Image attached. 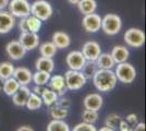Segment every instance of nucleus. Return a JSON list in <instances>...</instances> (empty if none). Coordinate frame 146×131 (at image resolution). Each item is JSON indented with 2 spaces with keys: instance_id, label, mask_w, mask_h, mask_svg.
Masks as SVG:
<instances>
[{
  "instance_id": "obj_2",
  "label": "nucleus",
  "mask_w": 146,
  "mask_h": 131,
  "mask_svg": "<svg viewBox=\"0 0 146 131\" xmlns=\"http://www.w3.org/2000/svg\"><path fill=\"white\" fill-rule=\"evenodd\" d=\"M122 27V20L121 18L115 14V13H108L104 18H102V30L105 34L113 36L117 35L119 32L121 31Z\"/></svg>"
},
{
  "instance_id": "obj_18",
  "label": "nucleus",
  "mask_w": 146,
  "mask_h": 131,
  "mask_svg": "<svg viewBox=\"0 0 146 131\" xmlns=\"http://www.w3.org/2000/svg\"><path fill=\"white\" fill-rule=\"evenodd\" d=\"M31 94V90L27 85H21L20 88L12 95V102L15 106L23 107L26 104V100Z\"/></svg>"
},
{
  "instance_id": "obj_3",
  "label": "nucleus",
  "mask_w": 146,
  "mask_h": 131,
  "mask_svg": "<svg viewBox=\"0 0 146 131\" xmlns=\"http://www.w3.org/2000/svg\"><path fill=\"white\" fill-rule=\"evenodd\" d=\"M115 74L118 81H120L123 84H130L133 83L136 78V70L131 63L125 61V63H117Z\"/></svg>"
},
{
  "instance_id": "obj_12",
  "label": "nucleus",
  "mask_w": 146,
  "mask_h": 131,
  "mask_svg": "<svg viewBox=\"0 0 146 131\" xmlns=\"http://www.w3.org/2000/svg\"><path fill=\"white\" fill-rule=\"evenodd\" d=\"M82 54L83 56L85 57L86 60H90V61H96L99 55L102 54V48H100V45L95 42V41H88L83 45V48H82Z\"/></svg>"
},
{
  "instance_id": "obj_24",
  "label": "nucleus",
  "mask_w": 146,
  "mask_h": 131,
  "mask_svg": "<svg viewBox=\"0 0 146 131\" xmlns=\"http://www.w3.org/2000/svg\"><path fill=\"white\" fill-rule=\"evenodd\" d=\"M42 100H43V104H45L46 106H52L57 103V100L59 98L58 94L56 93L55 91H52L51 88L45 87L43 91V93L40 95Z\"/></svg>"
},
{
  "instance_id": "obj_44",
  "label": "nucleus",
  "mask_w": 146,
  "mask_h": 131,
  "mask_svg": "<svg viewBox=\"0 0 146 131\" xmlns=\"http://www.w3.org/2000/svg\"><path fill=\"white\" fill-rule=\"evenodd\" d=\"M69 1V3H71V5H74V6H76L78 3L80 2V0H68Z\"/></svg>"
},
{
  "instance_id": "obj_35",
  "label": "nucleus",
  "mask_w": 146,
  "mask_h": 131,
  "mask_svg": "<svg viewBox=\"0 0 146 131\" xmlns=\"http://www.w3.org/2000/svg\"><path fill=\"white\" fill-rule=\"evenodd\" d=\"M72 131H97V129L95 128V126L92 124H87V122H80L75 126L72 129Z\"/></svg>"
},
{
  "instance_id": "obj_14",
  "label": "nucleus",
  "mask_w": 146,
  "mask_h": 131,
  "mask_svg": "<svg viewBox=\"0 0 146 131\" xmlns=\"http://www.w3.org/2000/svg\"><path fill=\"white\" fill-rule=\"evenodd\" d=\"M15 18L6 10H0V34H7L15 26Z\"/></svg>"
},
{
  "instance_id": "obj_5",
  "label": "nucleus",
  "mask_w": 146,
  "mask_h": 131,
  "mask_svg": "<svg viewBox=\"0 0 146 131\" xmlns=\"http://www.w3.org/2000/svg\"><path fill=\"white\" fill-rule=\"evenodd\" d=\"M64 79H66L68 90H71V91H78L80 88H82L87 81L84 74L80 70H71V69H69L66 72Z\"/></svg>"
},
{
  "instance_id": "obj_38",
  "label": "nucleus",
  "mask_w": 146,
  "mask_h": 131,
  "mask_svg": "<svg viewBox=\"0 0 146 131\" xmlns=\"http://www.w3.org/2000/svg\"><path fill=\"white\" fill-rule=\"evenodd\" d=\"M125 121H128L130 125H136L137 122H139V118H137V115L136 114H129L128 116H127V120Z\"/></svg>"
},
{
  "instance_id": "obj_22",
  "label": "nucleus",
  "mask_w": 146,
  "mask_h": 131,
  "mask_svg": "<svg viewBox=\"0 0 146 131\" xmlns=\"http://www.w3.org/2000/svg\"><path fill=\"white\" fill-rule=\"evenodd\" d=\"M96 65L98 69H111L112 70L116 66V63L113 61L109 53H102L96 59Z\"/></svg>"
},
{
  "instance_id": "obj_33",
  "label": "nucleus",
  "mask_w": 146,
  "mask_h": 131,
  "mask_svg": "<svg viewBox=\"0 0 146 131\" xmlns=\"http://www.w3.org/2000/svg\"><path fill=\"white\" fill-rule=\"evenodd\" d=\"M121 120L122 119H121V117H120V115L112 112V114H109V115L107 116V118L105 119V126L110 128V129L116 130V129H118L119 124H120Z\"/></svg>"
},
{
  "instance_id": "obj_20",
  "label": "nucleus",
  "mask_w": 146,
  "mask_h": 131,
  "mask_svg": "<svg viewBox=\"0 0 146 131\" xmlns=\"http://www.w3.org/2000/svg\"><path fill=\"white\" fill-rule=\"evenodd\" d=\"M52 43L57 47V49H64L68 48L71 44V38L68 35L66 32L57 31L52 34V38H51Z\"/></svg>"
},
{
  "instance_id": "obj_42",
  "label": "nucleus",
  "mask_w": 146,
  "mask_h": 131,
  "mask_svg": "<svg viewBox=\"0 0 146 131\" xmlns=\"http://www.w3.org/2000/svg\"><path fill=\"white\" fill-rule=\"evenodd\" d=\"M9 3V0H0V10H5Z\"/></svg>"
},
{
  "instance_id": "obj_4",
  "label": "nucleus",
  "mask_w": 146,
  "mask_h": 131,
  "mask_svg": "<svg viewBox=\"0 0 146 131\" xmlns=\"http://www.w3.org/2000/svg\"><path fill=\"white\" fill-rule=\"evenodd\" d=\"M54 9L46 0H36L31 5V14L42 21H47L51 18Z\"/></svg>"
},
{
  "instance_id": "obj_40",
  "label": "nucleus",
  "mask_w": 146,
  "mask_h": 131,
  "mask_svg": "<svg viewBox=\"0 0 146 131\" xmlns=\"http://www.w3.org/2000/svg\"><path fill=\"white\" fill-rule=\"evenodd\" d=\"M133 131H145V124L144 122H137L136 127L133 128Z\"/></svg>"
},
{
  "instance_id": "obj_36",
  "label": "nucleus",
  "mask_w": 146,
  "mask_h": 131,
  "mask_svg": "<svg viewBox=\"0 0 146 131\" xmlns=\"http://www.w3.org/2000/svg\"><path fill=\"white\" fill-rule=\"evenodd\" d=\"M55 105H58V106L62 107V108H67V109H69L70 106H71V100H69V98L61 97V98H58V100H57V103H56Z\"/></svg>"
},
{
  "instance_id": "obj_16",
  "label": "nucleus",
  "mask_w": 146,
  "mask_h": 131,
  "mask_svg": "<svg viewBox=\"0 0 146 131\" xmlns=\"http://www.w3.org/2000/svg\"><path fill=\"white\" fill-rule=\"evenodd\" d=\"M103 97L98 93L88 94V95H86L83 100V105L85 107V109H91V110H96V112H98L103 107Z\"/></svg>"
},
{
  "instance_id": "obj_7",
  "label": "nucleus",
  "mask_w": 146,
  "mask_h": 131,
  "mask_svg": "<svg viewBox=\"0 0 146 131\" xmlns=\"http://www.w3.org/2000/svg\"><path fill=\"white\" fill-rule=\"evenodd\" d=\"M8 9L14 18L22 19L31 14V3L27 0H10Z\"/></svg>"
},
{
  "instance_id": "obj_10",
  "label": "nucleus",
  "mask_w": 146,
  "mask_h": 131,
  "mask_svg": "<svg viewBox=\"0 0 146 131\" xmlns=\"http://www.w3.org/2000/svg\"><path fill=\"white\" fill-rule=\"evenodd\" d=\"M86 59L83 56L81 50H72L68 54L66 58V63L71 70H80L83 68V66L85 65Z\"/></svg>"
},
{
  "instance_id": "obj_34",
  "label": "nucleus",
  "mask_w": 146,
  "mask_h": 131,
  "mask_svg": "<svg viewBox=\"0 0 146 131\" xmlns=\"http://www.w3.org/2000/svg\"><path fill=\"white\" fill-rule=\"evenodd\" d=\"M82 119H83L84 122L94 125L98 120V112L91 110V109H84L82 112Z\"/></svg>"
},
{
  "instance_id": "obj_27",
  "label": "nucleus",
  "mask_w": 146,
  "mask_h": 131,
  "mask_svg": "<svg viewBox=\"0 0 146 131\" xmlns=\"http://www.w3.org/2000/svg\"><path fill=\"white\" fill-rule=\"evenodd\" d=\"M25 106L27 107V109H30V110H37V109H39L40 107L43 106V100H42V97L39 95L31 92L30 96L26 100Z\"/></svg>"
},
{
  "instance_id": "obj_21",
  "label": "nucleus",
  "mask_w": 146,
  "mask_h": 131,
  "mask_svg": "<svg viewBox=\"0 0 146 131\" xmlns=\"http://www.w3.org/2000/svg\"><path fill=\"white\" fill-rule=\"evenodd\" d=\"M35 68L36 71H44L51 73L55 70V61L52 58H47V57H39L35 61Z\"/></svg>"
},
{
  "instance_id": "obj_39",
  "label": "nucleus",
  "mask_w": 146,
  "mask_h": 131,
  "mask_svg": "<svg viewBox=\"0 0 146 131\" xmlns=\"http://www.w3.org/2000/svg\"><path fill=\"white\" fill-rule=\"evenodd\" d=\"M44 88H45V87H44L43 85H35V86L33 87V93H35L40 96L42 93H43Z\"/></svg>"
},
{
  "instance_id": "obj_30",
  "label": "nucleus",
  "mask_w": 146,
  "mask_h": 131,
  "mask_svg": "<svg viewBox=\"0 0 146 131\" xmlns=\"http://www.w3.org/2000/svg\"><path fill=\"white\" fill-rule=\"evenodd\" d=\"M47 131H71L70 127L64 120L52 119L47 126Z\"/></svg>"
},
{
  "instance_id": "obj_25",
  "label": "nucleus",
  "mask_w": 146,
  "mask_h": 131,
  "mask_svg": "<svg viewBox=\"0 0 146 131\" xmlns=\"http://www.w3.org/2000/svg\"><path fill=\"white\" fill-rule=\"evenodd\" d=\"M20 83H19L13 76L9 78V79H6L5 82H3V87H2V91L8 95V96H12L13 94L15 93L20 88Z\"/></svg>"
},
{
  "instance_id": "obj_17",
  "label": "nucleus",
  "mask_w": 146,
  "mask_h": 131,
  "mask_svg": "<svg viewBox=\"0 0 146 131\" xmlns=\"http://www.w3.org/2000/svg\"><path fill=\"white\" fill-rule=\"evenodd\" d=\"M13 78L20 83V85H27L32 82L33 73L29 68L25 67H19L14 69Z\"/></svg>"
},
{
  "instance_id": "obj_1",
  "label": "nucleus",
  "mask_w": 146,
  "mask_h": 131,
  "mask_svg": "<svg viewBox=\"0 0 146 131\" xmlns=\"http://www.w3.org/2000/svg\"><path fill=\"white\" fill-rule=\"evenodd\" d=\"M92 79L98 91L105 93L112 91L118 82L115 71H112L111 69H98Z\"/></svg>"
},
{
  "instance_id": "obj_11",
  "label": "nucleus",
  "mask_w": 146,
  "mask_h": 131,
  "mask_svg": "<svg viewBox=\"0 0 146 131\" xmlns=\"http://www.w3.org/2000/svg\"><path fill=\"white\" fill-rule=\"evenodd\" d=\"M18 41L22 44V46L26 49V51L35 49L39 46V36L37 35V33L21 32Z\"/></svg>"
},
{
  "instance_id": "obj_32",
  "label": "nucleus",
  "mask_w": 146,
  "mask_h": 131,
  "mask_svg": "<svg viewBox=\"0 0 146 131\" xmlns=\"http://www.w3.org/2000/svg\"><path fill=\"white\" fill-rule=\"evenodd\" d=\"M49 79H50V73L44 72V71H36L35 73H33L32 81L35 83V85H43V86H45L48 83Z\"/></svg>"
},
{
  "instance_id": "obj_13",
  "label": "nucleus",
  "mask_w": 146,
  "mask_h": 131,
  "mask_svg": "<svg viewBox=\"0 0 146 131\" xmlns=\"http://www.w3.org/2000/svg\"><path fill=\"white\" fill-rule=\"evenodd\" d=\"M6 53L12 60H20L26 55V49L19 41H11L6 45Z\"/></svg>"
},
{
  "instance_id": "obj_8",
  "label": "nucleus",
  "mask_w": 146,
  "mask_h": 131,
  "mask_svg": "<svg viewBox=\"0 0 146 131\" xmlns=\"http://www.w3.org/2000/svg\"><path fill=\"white\" fill-rule=\"evenodd\" d=\"M43 21L34 15H27L22 18L19 22V29L21 32H32V33H38L42 29Z\"/></svg>"
},
{
  "instance_id": "obj_41",
  "label": "nucleus",
  "mask_w": 146,
  "mask_h": 131,
  "mask_svg": "<svg viewBox=\"0 0 146 131\" xmlns=\"http://www.w3.org/2000/svg\"><path fill=\"white\" fill-rule=\"evenodd\" d=\"M15 131H34V129L31 126H21Z\"/></svg>"
},
{
  "instance_id": "obj_29",
  "label": "nucleus",
  "mask_w": 146,
  "mask_h": 131,
  "mask_svg": "<svg viewBox=\"0 0 146 131\" xmlns=\"http://www.w3.org/2000/svg\"><path fill=\"white\" fill-rule=\"evenodd\" d=\"M98 70V67L96 65V61H90L86 60L85 65L83 66V68L81 69V72L84 74L86 80H92V78L94 76L95 72Z\"/></svg>"
},
{
  "instance_id": "obj_19",
  "label": "nucleus",
  "mask_w": 146,
  "mask_h": 131,
  "mask_svg": "<svg viewBox=\"0 0 146 131\" xmlns=\"http://www.w3.org/2000/svg\"><path fill=\"white\" fill-rule=\"evenodd\" d=\"M110 55L112 57L113 61L117 63H125L129 59V56H130V51L127 48V46H123V45H116Z\"/></svg>"
},
{
  "instance_id": "obj_26",
  "label": "nucleus",
  "mask_w": 146,
  "mask_h": 131,
  "mask_svg": "<svg viewBox=\"0 0 146 131\" xmlns=\"http://www.w3.org/2000/svg\"><path fill=\"white\" fill-rule=\"evenodd\" d=\"M39 53L42 57L52 58L57 54V47L54 45L52 42H45L39 45Z\"/></svg>"
},
{
  "instance_id": "obj_28",
  "label": "nucleus",
  "mask_w": 146,
  "mask_h": 131,
  "mask_svg": "<svg viewBox=\"0 0 146 131\" xmlns=\"http://www.w3.org/2000/svg\"><path fill=\"white\" fill-rule=\"evenodd\" d=\"M49 115L51 116L52 119L63 120L64 118L68 117V115H69V109L62 108V107L58 106V105H52V106H50V109H49Z\"/></svg>"
},
{
  "instance_id": "obj_45",
  "label": "nucleus",
  "mask_w": 146,
  "mask_h": 131,
  "mask_svg": "<svg viewBox=\"0 0 146 131\" xmlns=\"http://www.w3.org/2000/svg\"><path fill=\"white\" fill-rule=\"evenodd\" d=\"M3 82H5V80L0 78V91H2V87H3Z\"/></svg>"
},
{
  "instance_id": "obj_43",
  "label": "nucleus",
  "mask_w": 146,
  "mask_h": 131,
  "mask_svg": "<svg viewBox=\"0 0 146 131\" xmlns=\"http://www.w3.org/2000/svg\"><path fill=\"white\" fill-rule=\"evenodd\" d=\"M97 131H116V130H113V129H110V128H108V127H103V128H100L99 130H97Z\"/></svg>"
},
{
  "instance_id": "obj_6",
  "label": "nucleus",
  "mask_w": 146,
  "mask_h": 131,
  "mask_svg": "<svg viewBox=\"0 0 146 131\" xmlns=\"http://www.w3.org/2000/svg\"><path fill=\"white\" fill-rule=\"evenodd\" d=\"M125 44L132 48H141L145 43V34L141 29L131 27L125 31L123 35Z\"/></svg>"
},
{
  "instance_id": "obj_9",
  "label": "nucleus",
  "mask_w": 146,
  "mask_h": 131,
  "mask_svg": "<svg viewBox=\"0 0 146 131\" xmlns=\"http://www.w3.org/2000/svg\"><path fill=\"white\" fill-rule=\"evenodd\" d=\"M82 26L87 33H96L102 27V17L97 13H90L83 17Z\"/></svg>"
},
{
  "instance_id": "obj_37",
  "label": "nucleus",
  "mask_w": 146,
  "mask_h": 131,
  "mask_svg": "<svg viewBox=\"0 0 146 131\" xmlns=\"http://www.w3.org/2000/svg\"><path fill=\"white\" fill-rule=\"evenodd\" d=\"M118 128H119V130L120 131H133V127H132V125H130L128 121H125V120H121Z\"/></svg>"
},
{
  "instance_id": "obj_15",
  "label": "nucleus",
  "mask_w": 146,
  "mask_h": 131,
  "mask_svg": "<svg viewBox=\"0 0 146 131\" xmlns=\"http://www.w3.org/2000/svg\"><path fill=\"white\" fill-rule=\"evenodd\" d=\"M49 88L55 91L58 94V96H62L68 91L67 84H66V79L63 75L57 74L54 76H50L49 79Z\"/></svg>"
},
{
  "instance_id": "obj_23",
  "label": "nucleus",
  "mask_w": 146,
  "mask_h": 131,
  "mask_svg": "<svg viewBox=\"0 0 146 131\" xmlns=\"http://www.w3.org/2000/svg\"><path fill=\"white\" fill-rule=\"evenodd\" d=\"M79 11L83 15L94 13L97 9V1L96 0H80V2L76 5Z\"/></svg>"
},
{
  "instance_id": "obj_31",
  "label": "nucleus",
  "mask_w": 146,
  "mask_h": 131,
  "mask_svg": "<svg viewBox=\"0 0 146 131\" xmlns=\"http://www.w3.org/2000/svg\"><path fill=\"white\" fill-rule=\"evenodd\" d=\"M14 66L10 61H3L0 63V78L6 80L13 76V72H14Z\"/></svg>"
}]
</instances>
